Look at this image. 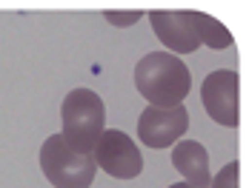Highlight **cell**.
<instances>
[{"label":"cell","instance_id":"obj_7","mask_svg":"<svg viewBox=\"0 0 249 188\" xmlns=\"http://www.w3.org/2000/svg\"><path fill=\"white\" fill-rule=\"evenodd\" d=\"M186 128H189V111L183 106L172 109L146 106L138 120V137L146 148H169Z\"/></svg>","mask_w":249,"mask_h":188},{"label":"cell","instance_id":"obj_5","mask_svg":"<svg viewBox=\"0 0 249 188\" xmlns=\"http://www.w3.org/2000/svg\"><path fill=\"white\" fill-rule=\"evenodd\" d=\"M203 12H149V23L169 54H192L200 46Z\"/></svg>","mask_w":249,"mask_h":188},{"label":"cell","instance_id":"obj_10","mask_svg":"<svg viewBox=\"0 0 249 188\" xmlns=\"http://www.w3.org/2000/svg\"><path fill=\"white\" fill-rule=\"evenodd\" d=\"M141 17H143V12H129V15L106 12V20H109V23H115V26H132V23H138Z\"/></svg>","mask_w":249,"mask_h":188},{"label":"cell","instance_id":"obj_8","mask_svg":"<svg viewBox=\"0 0 249 188\" xmlns=\"http://www.w3.org/2000/svg\"><path fill=\"white\" fill-rule=\"evenodd\" d=\"M172 165L183 174L186 186L206 188L212 174H209V154L198 140H180L172 148Z\"/></svg>","mask_w":249,"mask_h":188},{"label":"cell","instance_id":"obj_6","mask_svg":"<svg viewBox=\"0 0 249 188\" xmlns=\"http://www.w3.org/2000/svg\"><path fill=\"white\" fill-rule=\"evenodd\" d=\"M200 100H203L206 114L218 125L235 128L238 125V71L218 69L206 74L200 86Z\"/></svg>","mask_w":249,"mask_h":188},{"label":"cell","instance_id":"obj_9","mask_svg":"<svg viewBox=\"0 0 249 188\" xmlns=\"http://www.w3.org/2000/svg\"><path fill=\"white\" fill-rule=\"evenodd\" d=\"M206 188H238V163H226Z\"/></svg>","mask_w":249,"mask_h":188},{"label":"cell","instance_id":"obj_2","mask_svg":"<svg viewBox=\"0 0 249 188\" xmlns=\"http://www.w3.org/2000/svg\"><path fill=\"white\" fill-rule=\"evenodd\" d=\"M60 120H63V142L80 154H92L98 137L106 125V106L100 94L92 89H75L66 94L60 106Z\"/></svg>","mask_w":249,"mask_h":188},{"label":"cell","instance_id":"obj_1","mask_svg":"<svg viewBox=\"0 0 249 188\" xmlns=\"http://www.w3.org/2000/svg\"><path fill=\"white\" fill-rule=\"evenodd\" d=\"M135 86L149 106L172 109V106H183L192 77L180 57L169 51H149L135 66Z\"/></svg>","mask_w":249,"mask_h":188},{"label":"cell","instance_id":"obj_11","mask_svg":"<svg viewBox=\"0 0 249 188\" xmlns=\"http://www.w3.org/2000/svg\"><path fill=\"white\" fill-rule=\"evenodd\" d=\"M169 188H192V186H186V183H175V186H169Z\"/></svg>","mask_w":249,"mask_h":188},{"label":"cell","instance_id":"obj_3","mask_svg":"<svg viewBox=\"0 0 249 188\" xmlns=\"http://www.w3.org/2000/svg\"><path fill=\"white\" fill-rule=\"evenodd\" d=\"M40 168L54 188H89L98 165L92 154L69 148L60 134H52L40 148Z\"/></svg>","mask_w":249,"mask_h":188},{"label":"cell","instance_id":"obj_4","mask_svg":"<svg viewBox=\"0 0 249 188\" xmlns=\"http://www.w3.org/2000/svg\"><path fill=\"white\" fill-rule=\"evenodd\" d=\"M92 160L95 165H100V171H106L115 180H135L143 171V157L138 145L118 128H103L92 148Z\"/></svg>","mask_w":249,"mask_h":188}]
</instances>
